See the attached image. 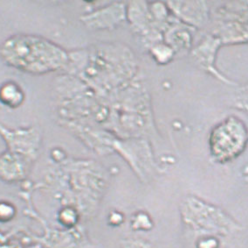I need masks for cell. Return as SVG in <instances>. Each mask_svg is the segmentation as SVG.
Masks as SVG:
<instances>
[{
  "label": "cell",
  "mask_w": 248,
  "mask_h": 248,
  "mask_svg": "<svg viewBox=\"0 0 248 248\" xmlns=\"http://www.w3.org/2000/svg\"><path fill=\"white\" fill-rule=\"evenodd\" d=\"M10 61L15 65L32 72H46L62 65L65 54L61 49L44 40L34 38H23L12 42Z\"/></svg>",
  "instance_id": "6da1fadb"
},
{
  "label": "cell",
  "mask_w": 248,
  "mask_h": 248,
  "mask_svg": "<svg viewBox=\"0 0 248 248\" xmlns=\"http://www.w3.org/2000/svg\"><path fill=\"white\" fill-rule=\"evenodd\" d=\"M2 92V98L3 100L7 104H13V105H18V103L22 100V95L18 90L17 87L9 85L5 86Z\"/></svg>",
  "instance_id": "7a4b0ae2"
}]
</instances>
